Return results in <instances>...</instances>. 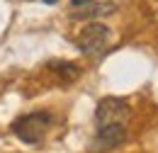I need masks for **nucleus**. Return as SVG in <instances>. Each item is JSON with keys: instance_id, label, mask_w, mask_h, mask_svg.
<instances>
[{"instance_id": "nucleus-7", "label": "nucleus", "mask_w": 158, "mask_h": 153, "mask_svg": "<svg viewBox=\"0 0 158 153\" xmlns=\"http://www.w3.org/2000/svg\"><path fill=\"white\" fill-rule=\"evenodd\" d=\"M71 5L73 7H88V5H93V0H71Z\"/></svg>"}, {"instance_id": "nucleus-6", "label": "nucleus", "mask_w": 158, "mask_h": 153, "mask_svg": "<svg viewBox=\"0 0 158 153\" xmlns=\"http://www.w3.org/2000/svg\"><path fill=\"white\" fill-rule=\"evenodd\" d=\"M49 68H51L61 80H66V83H71V80H76V78L80 76V68L76 63H71V61H51Z\"/></svg>"}, {"instance_id": "nucleus-8", "label": "nucleus", "mask_w": 158, "mask_h": 153, "mask_svg": "<svg viewBox=\"0 0 158 153\" xmlns=\"http://www.w3.org/2000/svg\"><path fill=\"white\" fill-rule=\"evenodd\" d=\"M44 2H46V5H54V2H59V0H44Z\"/></svg>"}, {"instance_id": "nucleus-1", "label": "nucleus", "mask_w": 158, "mask_h": 153, "mask_svg": "<svg viewBox=\"0 0 158 153\" xmlns=\"http://www.w3.org/2000/svg\"><path fill=\"white\" fill-rule=\"evenodd\" d=\"M49 124H51V114L39 110V112H29V114L20 117L12 124V131L24 143H39L46 134V129H49Z\"/></svg>"}, {"instance_id": "nucleus-2", "label": "nucleus", "mask_w": 158, "mask_h": 153, "mask_svg": "<svg viewBox=\"0 0 158 153\" xmlns=\"http://www.w3.org/2000/svg\"><path fill=\"white\" fill-rule=\"evenodd\" d=\"M129 117H131V107L122 97H105L98 102V110H95L98 126H112V124L124 126L129 122Z\"/></svg>"}, {"instance_id": "nucleus-4", "label": "nucleus", "mask_w": 158, "mask_h": 153, "mask_svg": "<svg viewBox=\"0 0 158 153\" xmlns=\"http://www.w3.org/2000/svg\"><path fill=\"white\" fill-rule=\"evenodd\" d=\"M127 139V129L112 124V126H98V143L102 148H117L119 143H124Z\"/></svg>"}, {"instance_id": "nucleus-3", "label": "nucleus", "mask_w": 158, "mask_h": 153, "mask_svg": "<svg viewBox=\"0 0 158 153\" xmlns=\"http://www.w3.org/2000/svg\"><path fill=\"white\" fill-rule=\"evenodd\" d=\"M110 39H112V32H110V27L107 24H102V22H90V24H85L83 29L78 32V39H76V46H78L83 54H100L107 44H110Z\"/></svg>"}, {"instance_id": "nucleus-5", "label": "nucleus", "mask_w": 158, "mask_h": 153, "mask_svg": "<svg viewBox=\"0 0 158 153\" xmlns=\"http://www.w3.org/2000/svg\"><path fill=\"white\" fill-rule=\"evenodd\" d=\"M114 12V5L112 2H95V5H88L78 12H73V19H93V17H102V15H112Z\"/></svg>"}]
</instances>
